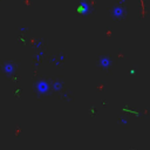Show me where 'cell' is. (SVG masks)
Wrapping results in <instances>:
<instances>
[{
    "label": "cell",
    "mask_w": 150,
    "mask_h": 150,
    "mask_svg": "<svg viewBox=\"0 0 150 150\" xmlns=\"http://www.w3.org/2000/svg\"><path fill=\"white\" fill-rule=\"evenodd\" d=\"M111 59L109 58L108 55H103V56H101V58L98 59V62H97V64H98V67L101 68V69H103V71H106V69H108V68L111 66Z\"/></svg>",
    "instance_id": "3957f363"
},
{
    "label": "cell",
    "mask_w": 150,
    "mask_h": 150,
    "mask_svg": "<svg viewBox=\"0 0 150 150\" xmlns=\"http://www.w3.org/2000/svg\"><path fill=\"white\" fill-rule=\"evenodd\" d=\"M42 43H43V41H39V42L37 43V46H35V48H40V47L42 46Z\"/></svg>",
    "instance_id": "52a82bcc"
},
{
    "label": "cell",
    "mask_w": 150,
    "mask_h": 150,
    "mask_svg": "<svg viewBox=\"0 0 150 150\" xmlns=\"http://www.w3.org/2000/svg\"><path fill=\"white\" fill-rule=\"evenodd\" d=\"M43 55H45V52H43V51H40V52H39V54L37 55V59L39 60V59H40V58H42Z\"/></svg>",
    "instance_id": "8992f818"
},
{
    "label": "cell",
    "mask_w": 150,
    "mask_h": 150,
    "mask_svg": "<svg viewBox=\"0 0 150 150\" xmlns=\"http://www.w3.org/2000/svg\"><path fill=\"white\" fill-rule=\"evenodd\" d=\"M110 14H111V16H113V19H115V20H123V19H126V16H127V8L124 6H122L121 4L115 5V6L111 8Z\"/></svg>",
    "instance_id": "7a4b0ae2"
},
{
    "label": "cell",
    "mask_w": 150,
    "mask_h": 150,
    "mask_svg": "<svg viewBox=\"0 0 150 150\" xmlns=\"http://www.w3.org/2000/svg\"><path fill=\"white\" fill-rule=\"evenodd\" d=\"M121 123H123V124H127L128 122H127V120H126V119H121Z\"/></svg>",
    "instance_id": "9c48e42d"
},
{
    "label": "cell",
    "mask_w": 150,
    "mask_h": 150,
    "mask_svg": "<svg viewBox=\"0 0 150 150\" xmlns=\"http://www.w3.org/2000/svg\"><path fill=\"white\" fill-rule=\"evenodd\" d=\"M52 88L54 92H60L63 88V82L62 81H54L52 85Z\"/></svg>",
    "instance_id": "5b68a950"
},
{
    "label": "cell",
    "mask_w": 150,
    "mask_h": 150,
    "mask_svg": "<svg viewBox=\"0 0 150 150\" xmlns=\"http://www.w3.org/2000/svg\"><path fill=\"white\" fill-rule=\"evenodd\" d=\"M64 59H66V58H64V55H63V54H61V55L59 56V60H60V61H63Z\"/></svg>",
    "instance_id": "ba28073f"
},
{
    "label": "cell",
    "mask_w": 150,
    "mask_h": 150,
    "mask_svg": "<svg viewBox=\"0 0 150 150\" xmlns=\"http://www.w3.org/2000/svg\"><path fill=\"white\" fill-rule=\"evenodd\" d=\"M56 61V58H52L51 59V62H55Z\"/></svg>",
    "instance_id": "30bf717a"
},
{
    "label": "cell",
    "mask_w": 150,
    "mask_h": 150,
    "mask_svg": "<svg viewBox=\"0 0 150 150\" xmlns=\"http://www.w3.org/2000/svg\"><path fill=\"white\" fill-rule=\"evenodd\" d=\"M3 69H4V73L6 74V75L11 76V75H13L14 72H15V64L11 61H6L3 66Z\"/></svg>",
    "instance_id": "277c9868"
},
{
    "label": "cell",
    "mask_w": 150,
    "mask_h": 150,
    "mask_svg": "<svg viewBox=\"0 0 150 150\" xmlns=\"http://www.w3.org/2000/svg\"><path fill=\"white\" fill-rule=\"evenodd\" d=\"M51 87H52L51 82L48 80H45V79H41L34 83V90H35V94L38 96L51 94Z\"/></svg>",
    "instance_id": "6da1fadb"
}]
</instances>
